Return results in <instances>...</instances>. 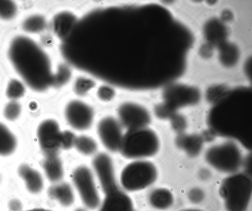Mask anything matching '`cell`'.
Wrapping results in <instances>:
<instances>
[{
	"label": "cell",
	"mask_w": 252,
	"mask_h": 211,
	"mask_svg": "<svg viewBox=\"0 0 252 211\" xmlns=\"http://www.w3.org/2000/svg\"><path fill=\"white\" fill-rule=\"evenodd\" d=\"M46 21L40 15H33L27 18L23 23L24 29L30 33H37L42 31L45 28Z\"/></svg>",
	"instance_id": "obj_25"
},
{
	"label": "cell",
	"mask_w": 252,
	"mask_h": 211,
	"mask_svg": "<svg viewBox=\"0 0 252 211\" xmlns=\"http://www.w3.org/2000/svg\"><path fill=\"white\" fill-rule=\"evenodd\" d=\"M25 88L22 83L16 79L11 80L8 84L6 94L11 100L20 98L24 93Z\"/></svg>",
	"instance_id": "obj_27"
},
{
	"label": "cell",
	"mask_w": 252,
	"mask_h": 211,
	"mask_svg": "<svg viewBox=\"0 0 252 211\" xmlns=\"http://www.w3.org/2000/svg\"><path fill=\"white\" fill-rule=\"evenodd\" d=\"M8 56L15 69L26 84L41 92L52 86L54 74L46 54L32 39L19 36L12 41Z\"/></svg>",
	"instance_id": "obj_2"
},
{
	"label": "cell",
	"mask_w": 252,
	"mask_h": 211,
	"mask_svg": "<svg viewBox=\"0 0 252 211\" xmlns=\"http://www.w3.org/2000/svg\"><path fill=\"white\" fill-rule=\"evenodd\" d=\"M73 211H88V210L85 207H78Z\"/></svg>",
	"instance_id": "obj_37"
},
{
	"label": "cell",
	"mask_w": 252,
	"mask_h": 211,
	"mask_svg": "<svg viewBox=\"0 0 252 211\" xmlns=\"http://www.w3.org/2000/svg\"><path fill=\"white\" fill-rule=\"evenodd\" d=\"M173 193L165 188H156L152 190L148 196V201L153 208L159 210H166L172 207L174 203Z\"/></svg>",
	"instance_id": "obj_18"
},
{
	"label": "cell",
	"mask_w": 252,
	"mask_h": 211,
	"mask_svg": "<svg viewBox=\"0 0 252 211\" xmlns=\"http://www.w3.org/2000/svg\"><path fill=\"white\" fill-rule=\"evenodd\" d=\"M97 79L90 73L82 72L78 74L73 80V92L80 97L86 96L96 87Z\"/></svg>",
	"instance_id": "obj_19"
},
{
	"label": "cell",
	"mask_w": 252,
	"mask_h": 211,
	"mask_svg": "<svg viewBox=\"0 0 252 211\" xmlns=\"http://www.w3.org/2000/svg\"><path fill=\"white\" fill-rule=\"evenodd\" d=\"M17 173L30 195L36 196L42 192L44 188V179L38 170L28 163H23L18 167Z\"/></svg>",
	"instance_id": "obj_14"
},
{
	"label": "cell",
	"mask_w": 252,
	"mask_h": 211,
	"mask_svg": "<svg viewBox=\"0 0 252 211\" xmlns=\"http://www.w3.org/2000/svg\"><path fill=\"white\" fill-rule=\"evenodd\" d=\"M226 92L225 87L215 86L208 90L207 98L209 101L215 103L222 98Z\"/></svg>",
	"instance_id": "obj_32"
},
{
	"label": "cell",
	"mask_w": 252,
	"mask_h": 211,
	"mask_svg": "<svg viewBox=\"0 0 252 211\" xmlns=\"http://www.w3.org/2000/svg\"><path fill=\"white\" fill-rule=\"evenodd\" d=\"M104 195L98 211H135L131 198L121 187Z\"/></svg>",
	"instance_id": "obj_15"
},
{
	"label": "cell",
	"mask_w": 252,
	"mask_h": 211,
	"mask_svg": "<svg viewBox=\"0 0 252 211\" xmlns=\"http://www.w3.org/2000/svg\"><path fill=\"white\" fill-rule=\"evenodd\" d=\"M159 148V141L157 134L146 127L126 130L119 151L125 158L135 160L154 156Z\"/></svg>",
	"instance_id": "obj_4"
},
{
	"label": "cell",
	"mask_w": 252,
	"mask_h": 211,
	"mask_svg": "<svg viewBox=\"0 0 252 211\" xmlns=\"http://www.w3.org/2000/svg\"><path fill=\"white\" fill-rule=\"evenodd\" d=\"M96 87V96L101 102H110L116 96V91L115 87L110 84L103 82V83Z\"/></svg>",
	"instance_id": "obj_26"
},
{
	"label": "cell",
	"mask_w": 252,
	"mask_h": 211,
	"mask_svg": "<svg viewBox=\"0 0 252 211\" xmlns=\"http://www.w3.org/2000/svg\"><path fill=\"white\" fill-rule=\"evenodd\" d=\"M71 180L84 207L97 210L102 200L92 170L85 165L78 166L72 172Z\"/></svg>",
	"instance_id": "obj_7"
},
{
	"label": "cell",
	"mask_w": 252,
	"mask_h": 211,
	"mask_svg": "<svg viewBox=\"0 0 252 211\" xmlns=\"http://www.w3.org/2000/svg\"><path fill=\"white\" fill-rule=\"evenodd\" d=\"M198 176L201 179L205 180L209 178L211 173L207 169L203 168L199 171Z\"/></svg>",
	"instance_id": "obj_34"
},
{
	"label": "cell",
	"mask_w": 252,
	"mask_h": 211,
	"mask_svg": "<svg viewBox=\"0 0 252 211\" xmlns=\"http://www.w3.org/2000/svg\"><path fill=\"white\" fill-rule=\"evenodd\" d=\"M50 200L63 208L72 206L75 201V195L73 187L68 182L60 181L52 184L47 190Z\"/></svg>",
	"instance_id": "obj_16"
},
{
	"label": "cell",
	"mask_w": 252,
	"mask_h": 211,
	"mask_svg": "<svg viewBox=\"0 0 252 211\" xmlns=\"http://www.w3.org/2000/svg\"><path fill=\"white\" fill-rule=\"evenodd\" d=\"M118 120L126 130L146 127L151 122L147 109L137 103L127 101L120 104L117 108Z\"/></svg>",
	"instance_id": "obj_9"
},
{
	"label": "cell",
	"mask_w": 252,
	"mask_h": 211,
	"mask_svg": "<svg viewBox=\"0 0 252 211\" xmlns=\"http://www.w3.org/2000/svg\"><path fill=\"white\" fill-rule=\"evenodd\" d=\"M76 137L71 131H62L60 138L61 149L68 150L74 147Z\"/></svg>",
	"instance_id": "obj_30"
},
{
	"label": "cell",
	"mask_w": 252,
	"mask_h": 211,
	"mask_svg": "<svg viewBox=\"0 0 252 211\" xmlns=\"http://www.w3.org/2000/svg\"><path fill=\"white\" fill-rule=\"evenodd\" d=\"M205 34L211 45L219 46L224 43L226 35V29L220 22L212 20L205 27Z\"/></svg>",
	"instance_id": "obj_20"
},
{
	"label": "cell",
	"mask_w": 252,
	"mask_h": 211,
	"mask_svg": "<svg viewBox=\"0 0 252 211\" xmlns=\"http://www.w3.org/2000/svg\"><path fill=\"white\" fill-rule=\"evenodd\" d=\"M96 132L107 150L112 152L119 151L124 134L122 126L117 119L112 116L103 117L97 124Z\"/></svg>",
	"instance_id": "obj_12"
},
{
	"label": "cell",
	"mask_w": 252,
	"mask_h": 211,
	"mask_svg": "<svg viewBox=\"0 0 252 211\" xmlns=\"http://www.w3.org/2000/svg\"><path fill=\"white\" fill-rule=\"evenodd\" d=\"M92 164L104 194L120 187L117 182L113 160L108 154H97L93 159Z\"/></svg>",
	"instance_id": "obj_11"
},
{
	"label": "cell",
	"mask_w": 252,
	"mask_h": 211,
	"mask_svg": "<svg viewBox=\"0 0 252 211\" xmlns=\"http://www.w3.org/2000/svg\"><path fill=\"white\" fill-rule=\"evenodd\" d=\"M61 132L59 123L53 119H45L39 124L36 135L44 156L58 155Z\"/></svg>",
	"instance_id": "obj_10"
},
{
	"label": "cell",
	"mask_w": 252,
	"mask_h": 211,
	"mask_svg": "<svg viewBox=\"0 0 252 211\" xmlns=\"http://www.w3.org/2000/svg\"><path fill=\"white\" fill-rule=\"evenodd\" d=\"M23 211H54L43 207H33L24 210Z\"/></svg>",
	"instance_id": "obj_35"
},
{
	"label": "cell",
	"mask_w": 252,
	"mask_h": 211,
	"mask_svg": "<svg viewBox=\"0 0 252 211\" xmlns=\"http://www.w3.org/2000/svg\"><path fill=\"white\" fill-rule=\"evenodd\" d=\"M40 165L45 176L52 184L62 181L64 170L63 162L58 155L44 156Z\"/></svg>",
	"instance_id": "obj_17"
},
{
	"label": "cell",
	"mask_w": 252,
	"mask_h": 211,
	"mask_svg": "<svg viewBox=\"0 0 252 211\" xmlns=\"http://www.w3.org/2000/svg\"><path fill=\"white\" fill-rule=\"evenodd\" d=\"M165 104L161 107L169 115L173 114L175 107L193 104L199 99L197 89L183 85L170 87L164 94Z\"/></svg>",
	"instance_id": "obj_13"
},
{
	"label": "cell",
	"mask_w": 252,
	"mask_h": 211,
	"mask_svg": "<svg viewBox=\"0 0 252 211\" xmlns=\"http://www.w3.org/2000/svg\"><path fill=\"white\" fill-rule=\"evenodd\" d=\"M179 211H203L201 210L194 208L186 209L180 210Z\"/></svg>",
	"instance_id": "obj_36"
},
{
	"label": "cell",
	"mask_w": 252,
	"mask_h": 211,
	"mask_svg": "<svg viewBox=\"0 0 252 211\" xmlns=\"http://www.w3.org/2000/svg\"><path fill=\"white\" fill-rule=\"evenodd\" d=\"M16 146L15 136L4 124L0 122V156L10 155L15 151Z\"/></svg>",
	"instance_id": "obj_21"
},
{
	"label": "cell",
	"mask_w": 252,
	"mask_h": 211,
	"mask_svg": "<svg viewBox=\"0 0 252 211\" xmlns=\"http://www.w3.org/2000/svg\"><path fill=\"white\" fill-rule=\"evenodd\" d=\"M251 93L247 88L226 92L215 103L207 119L215 134L237 140L247 149L251 143Z\"/></svg>",
	"instance_id": "obj_1"
},
{
	"label": "cell",
	"mask_w": 252,
	"mask_h": 211,
	"mask_svg": "<svg viewBox=\"0 0 252 211\" xmlns=\"http://www.w3.org/2000/svg\"><path fill=\"white\" fill-rule=\"evenodd\" d=\"M227 211H247L252 193L251 176L245 173H235L225 177L219 189Z\"/></svg>",
	"instance_id": "obj_3"
},
{
	"label": "cell",
	"mask_w": 252,
	"mask_h": 211,
	"mask_svg": "<svg viewBox=\"0 0 252 211\" xmlns=\"http://www.w3.org/2000/svg\"><path fill=\"white\" fill-rule=\"evenodd\" d=\"M179 147L190 156H197L201 150V140L196 135L182 136L177 139Z\"/></svg>",
	"instance_id": "obj_22"
},
{
	"label": "cell",
	"mask_w": 252,
	"mask_h": 211,
	"mask_svg": "<svg viewBox=\"0 0 252 211\" xmlns=\"http://www.w3.org/2000/svg\"><path fill=\"white\" fill-rule=\"evenodd\" d=\"M205 159L215 170L229 174L237 173L243 160L239 147L234 143L228 141L208 148Z\"/></svg>",
	"instance_id": "obj_6"
},
{
	"label": "cell",
	"mask_w": 252,
	"mask_h": 211,
	"mask_svg": "<svg viewBox=\"0 0 252 211\" xmlns=\"http://www.w3.org/2000/svg\"><path fill=\"white\" fill-rule=\"evenodd\" d=\"M189 201L193 204H199L205 199V195L204 191L199 187H193L190 189L187 194Z\"/></svg>",
	"instance_id": "obj_31"
},
{
	"label": "cell",
	"mask_w": 252,
	"mask_h": 211,
	"mask_svg": "<svg viewBox=\"0 0 252 211\" xmlns=\"http://www.w3.org/2000/svg\"><path fill=\"white\" fill-rule=\"evenodd\" d=\"M63 113L68 125L79 131L89 129L93 123L94 117L92 106L79 99L69 100L64 106Z\"/></svg>",
	"instance_id": "obj_8"
},
{
	"label": "cell",
	"mask_w": 252,
	"mask_h": 211,
	"mask_svg": "<svg viewBox=\"0 0 252 211\" xmlns=\"http://www.w3.org/2000/svg\"><path fill=\"white\" fill-rule=\"evenodd\" d=\"M21 111L20 104L15 101H12L5 106L3 110L4 116L9 121H14L19 117Z\"/></svg>",
	"instance_id": "obj_28"
},
{
	"label": "cell",
	"mask_w": 252,
	"mask_h": 211,
	"mask_svg": "<svg viewBox=\"0 0 252 211\" xmlns=\"http://www.w3.org/2000/svg\"><path fill=\"white\" fill-rule=\"evenodd\" d=\"M74 147L81 154L90 156L97 151V144L92 137L81 135L76 137Z\"/></svg>",
	"instance_id": "obj_23"
},
{
	"label": "cell",
	"mask_w": 252,
	"mask_h": 211,
	"mask_svg": "<svg viewBox=\"0 0 252 211\" xmlns=\"http://www.w3.org/2000/svg\"><path fill=\"white\" fill-rule=\"evenodd\" d=\"M22 203L19 199H14L8 204L10 211H23L21 210Z\"/></svg>",
	"instance_id": "obj_33"
},
{
	"label": "cell",
	"mask_w": 252,
	"mask_h": 211,
	"mask_svg": "<svg viewBox=\"0 0 252 211\" xmlns=\"http://www.w3.org/2000/svg\"><path fill=\"white\" fill-rule=\"evenodd\" d=\"M220 47V58L224 65L232 66L237 62L238 58V52L236 46L225 43Z\"/></svg>",
	"instance_id": "obj_24"
},
{
	"label": "cell",
	"mask_w": 252,
	"mask_h": 211,
	"mask_svg": "<svg viewBox=\"0 0 252 211\" xmlns=\"http://www.w3.org/2000/svg\"><path fill=\"white\" fill-rule=\"evenodd\" d=\"M157 177L158 170L154 163L145 159L135 160L122 169L120 183L126 192H134L150 186Z\"/></svg>",
	"instance_id": "obj_5"
},
{
	"label": "cell",
	"mask_w": 252,
	"mask_h": 211,
	"mask_svg": "<svg viewBox=\"0 0 252 211\" xmlns=\"http://www.w3.org/2000/svg\"><path fill=\"white\" fill-rule=\"evenodd\" d=\"M16 12L15 4L11 0H0V17L9 19L14 16Z\"/></svg>",
	"instance_id": "obj_29"
}]
</instances>
